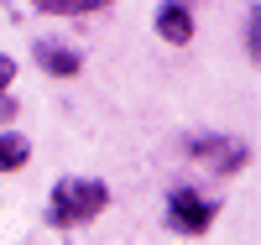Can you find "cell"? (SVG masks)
Instances as JSON below:
<instances>
[{
  "label": "cell",
  "instance_id": "52a82bcc",
  "mask_svg": "<svg viewBox=\"0 0 261 245\" xmlns=\"http://www.w3.org/2000/svg\"><path fill=\"white\" fill-rule=\"evenodd\" d=\"M32 6L47 16H89V11H105L110 0H32Z\"/></svg>",
  "mask_w": 261,
  "mask_h": 245
},
{
  "label": "cell",
  "instance_id": "ba28073f",
  "mask_svg": "<svg viewBox=\"0 0 261 245\" xmlns=\"http://www.w3.org/2000/svg\"><path fill=\"white\" fill-rule=\"evenodd\" d=\"M11 84H16V58H6V52H0V94H6Z\"/></svg>",
  "mask_w": 261,
  "mask_h": 245
},
{
  "label": "cell",
  "instance_id": "5b68a950",
  "mask_svg": "<svg viewBox=\"0 0 261 245\" xmlns=\"http://www.w3.org/2000/svg\"><path fill=\"white\" fill-rule=\"evenodd\" d=\"M37 63H42L53 78H73V73L84 68V58H79L73 47H63V42H37Z\"/></svg>",
  "mask_w": 261,
  "mask_h": 245
},
{
  "label": "cell",
  "instance_id": "3957f363",
  "mask_svg": "<svg viewBox=\"0 0 261 245\" xmlns=\"http://www.w3.org/2000/svg\"><path fill=\"white\" fill-rule=\"evenodd\" d=\"M188 151H193V157H204V162H214L220 172H241V167H246V146H241V141H220V136H188Z\"/></svg>",
  "mask_w": 261,
  "mask_h": 245
},
{
  "label": "cell",
  "instance_id": "277c9868",
  "mask_svg": "<svg viewBox=\"0 0 261 245\" xmlns=\"http://www.w3.org/2000/svg\"><path fill=\"white\" fill-rule=\"evenodd\" d=\"M157 37H162V42H172V47L193 42V16H188V0H167V6L157 11Z\"/></svg>",
  "mask_w": 261,
  "mask_h": 245
},
{
  "label": "cell",
  "instance_id": "8992f818",
  "mask_svg": "<svg viewBox=\"0 0 261 245\" xmlns=\"http://www.w3.org/2000/svg\"><path fill=\"white\" fill-rule=\"evenodd\" d=\"M27 157H32L27 136H16V130H6V136H0V172H16V167H27Z\"/></svg>",
  "mask_w": 261,
  "mask_h": 245
},
{
  "label": "cell",
  "instance_id": "7a4b0ae2",
  "mask_svg": "<svg viewBox=\"0 0 261 245\" xmlns=\"http://www.w3.org/2000/svg\"><path fill=\"white\" fill-rule=\"evenodd\" d=\"M167 225L178 235H204L214 225V204L204 193H193V188H172L167 193Z\"/></svg>",
  "mask_w": 261,
  "mask_h": 245
},
{
  "label": "cell",
  "instance_id": "6da1fadb",
  "mask_svg": "<svg viewBox=\"0 0 261 245\" xmlns=\"http://www.w3.org/2000/svg\"><path fill=\"white\" fill-rule=\"evenodd\" d=\"M110 209V188L99 183V177H63L47 198V225L58 230H73V225H89Z\"/></svg>",
  "mask_w": 261,
  "mask_h": 245
}]
</instances>
